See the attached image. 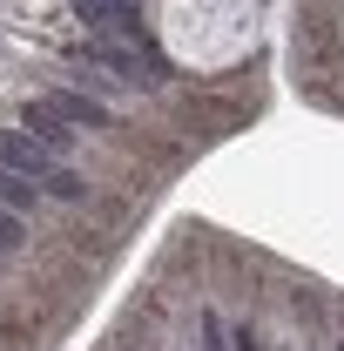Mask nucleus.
I'll return each instance as SVG.
<instances>
[{"label":"nucleus","mask_w":344,"mask_h":351,"mask_svg":"<svg viewBox=\"0 0 344 351\" xmlns=\"http://www.w3.org/2000/svg\"><path fill=\"white\" fill-rule=\"evenodd\" d=\"M14 243H21V210L0 203V250H14Z\"/></svg>","instance_id":"nucleus-7"},{"label":"nucleus","mask_w":344,"mask_h":351,"mask_svg":"<svg viewBox=\"0 0 344 351\" xmlns=\"http://www.w3.org/2000/svg\"><path fill=\"white\" fill-rule=\"evenodd\" d=\"M54 162H61V156H54L47 142H34L27 129H0V169H21V176H34V182H47Z\"/></svg>","instance_id":"nucleus-1"},{"label":"nucleus","mask_w":344,"mask_h":351,"mask_svg":"<svg viewBox=\"0 0 344 351\" xmlns=\"http://www.w3.org/2000/svg\"><path fill=\"white\" fill-rule=\"evenodd\" d=\"M41 189H47V196H54V203H82V196H88V182H82V176H75V169H68V162H54Z\"/></svg>","instance_id":"nucleus-5"},{"label":"nucleus","mask_w":344,"mask_h":351,"mask_svg":"<svg viewBox=\"0 0 344 351\" xmlns=\"http://www.w3.org/2000/svg\"><path fill=\"white\" fill-rule=\"evenodd\" d=\"M47 108L61 115V122H75V129H108V108L95 101V95H75V88H54V95H41Z\"/></svg>","instance_id":"nucleus-3"},{"label":"nucleus","mask_w":344,"mask_h":351,"mask_svg":"<svg viewBox=\"0 0 344 351\" xmlns=\"http://www.w3.org/2000/svg\"><path fill=\"white\" fill-rule=\"evenodd\" d=\"M21 129L34 135V142H47L54 156H68V149H75V122H61L47 101H27V108H21Z\"/></svg>","instance_id":"nucleus-2"},{"label":"nucleus","mask_w":344,"mask_h":351,"mask_svg":"<svg viewBox=\"0 0 344 351\" xmlns=\"http://www.w3.org/2000/svg\"><path fill=\"white\" fill-rule=\"evenodd\" d=\"M47 189L34 182V176H21V169H0V203L7 210H27V203H41Z\"/></svg>","instance_id":"nucleus-4"},{"label":"nucleus","mask_w":344,"mask_h":351,"mask_svg":"<svg viewBox=\"0 0 344 351\" xmlns=\"http://www.w3.org/2000/svg\"><path fill=\"white\" fill-rule=\"evenodd\" d=\"M0 257H7V250H0Z\"/></svg>","instance_id":"nucleus-8"},{"label":"nucleus","mask_w":344,"mask_h":351,"mask_svg":"<svg viewBox=\"0 0 344 351\" xmlns=\"http://www.w3.org/2000/svg\"><path fill=\"white\" fill-rule=\"evenodd\" d=\"M75 21L88 34H115V0H75Z\"/></svg>","instance_id":"nucleus-6"}]
</instances>
